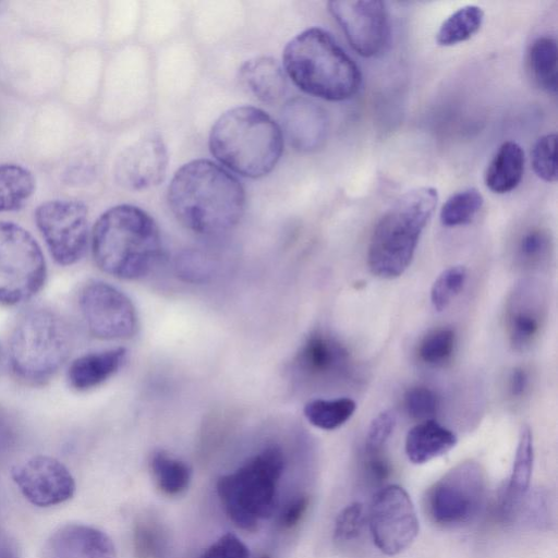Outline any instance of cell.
I'll return each mask as SVG.
<instances>
[{
    "label": "cell",
    "mask_w": 558,
    "mask_h": 558,
    "mask_svg": "<svg viewBox=\"0 0 558 558\" xmlns=\"http://www.w3.org/2000/svg\"><path fill=\"white\" fill-rule=\"evenodd\" d=\"M44 558H117V553L113 542L101 530L82 523H66L47 538Z\"/></svg>",
    "instance_id": "d6986e66"
},
{
    "label": "cell",
    "mask_w": 558,
    "mask_h": 558,
    "mask_svg": "<svg viewBox=\"0 0 558 558\" xmlns=\"http://www.w3.org/2000/svg\"><path fill=\"white\" fill-rule=\"evenodd\" d=\"M486 488L483 466L474 460L462 461L427 489L424 498L426 514L441 527L464 526L480 514Z\"/></svg>",
    "instance_id": "ba28073f"
},
{
    "label": "cell",
    "mask_w": 558,
    "mask_h": 558,
    "mask_svg": "<svg viewBox=\"0 0 558 558\" xmlns=\"http://www.w3.org/2000/svg\"><path fill=\"white\" fill-rule=\"evenodd\" d=\"M0 558H20L14 538L0 526Z\"/></svg>",
    "instance_id": "b9f144b4"
},
{
    "label": "cell",
    "mask_w": 558,
    "mask_h": 558,
    "mask_svg": "<svg viewBox=\"0 0 558 558\" xmlns=\"http://www.w3.org/2000/svg\"><path fill=\"white\" fill-rule=\"evenodd\" d=\"M11 476L24 498L37 507H51L71 499L75 481L58 459L37 454L16 464Z\"/></svg>",
    "instance_id": "5bb4252c"
},
{
    "label": "cell",
    "mask_w": 558,
    "mask_h": 558,
    "mask_svg": "<svg viewBox=\"0 0 558 558\" xmlns=\"http://www.w3.org/2000/svg\"><path fill=\"white\" fill-rule=\"evenodd\" d=\"M548 253L549 236L544 230H527L519 240L517 254L520 263L524 266H541Z\"/></svg>",
    "instance_id": "e575fe53"
},
{
    "label": "cell",
    "mask_w": 558,
    "mask_h": 558,
    "mask_svg": "<svg viewBox=\"0 0 558 558\" xmlns=\"http://www.w3.org/2000/svg\"><path fill=\"white\" fill-rule=\"evenodd\" d=\"M33 173L15 163L0 165V213L23 208L35 192Z\"/></svg>",
    "instance_id": "d4e9b609"
},
{
    "label": "cell",
    "mask_w": 558,
    "mask_h": 558,
    "mask_svg": "<svg viewBox=\"0 0 558 558\" xmlns=\"http://www.w3.org/2000/svg\"><path fill=\"white\" fill-rule=\"evenodd\" d=\"M282 65L302 92L325 100L349 99L362 83L355 62L328 32L319 27L301 32L286 45Z\"/></svg>",
    "instance_id": "277c9868"
},
{
    "label": "cell",
    "mask_w": 558,
    "mask_h": 558,
    "mask_svg": "<svg viewBox=\"0 0 558 558\" xmlns=\"http://www.w3.org/2000/svg\"><path fill=\"white\" fill-rule=\"evenodd\" d=\"M47 276L43 251L23 227L0 221V304L13 306L34 298Z\"/></svg>",
    "instance_id": "9c48e42d"
},
{
    "label": "cell",
    "mask_w": 558,
    "mask_h": 558,
    "mask_svg": "<svg viewBox=\"0 0 558 558\" xmlns=\"http://www.w3.org/2000/svg\"><path fill=\"white\" fill-rule=\"evenodd\" d=\"M524 160V151L518 143H502L486 169V186L497 194L514 190L522 180Z\"/></svg>",
    "instance_id": "603a6c76"
},
{
    "label": "cell",
    "mask_w": 558,
    "mask_h": 558,
    "mask_svg": "<svg viewBox=\"0 0 558 558\" xmlns=\"http://www.w3.org/2000/svg\"><path fill=\"white\" fill-rule=\"evenodd\" d=\"M355 410L356 403L351 398L314 399L305 404L303 413L313 426L333 430L345 424Z\"/></svg>",
    "instance_id": "83f0119b"
},
{
    "label": "cell",
    "mask_w": 558,
    "mask_h": 558,
    "mask_svg": "<svg viewBox=\"0 0 558 558\" xmlns=\"http://www.w3.org/2000/svg\"><path fill=\"white\" fill-rule=\"evenodd\" d=\"M367 525L374 545L387 556L404 551L418 534V520L414 505L399 485H386L374 495Z\"/></svg>",
    "instance_id": "8fae6325"
},
{
    "label": "cell",
    "mask_w": 558,
    "mask_h": 558,
    "mask_svg": "<svg viewBox=\"0 0 558 558\" xmlns=\"http://www.w3.org/2000/svg\"><path fill=\"white\" fill-rule=\"evenodd\" d=\"M1 356H2V354H1V349H0V364H1Z\"/></svg>",
    "instance_id": "ee69618b"
},
{
    "label": "cell",
    "mask_w": 558,
    "mask_h": 558,
    "mask_svg": "<svg viewBox=\"0 0 558 558\" xmlns=\"http://www.w3.org/2000/svg\"><path fill=\"white\" fill-rule=\"evenodd\" d=\"M167 199L180 223L205 235L234 228L246 203L238 178L208 159H195L179 168L168 186Z\"/></svg>",
    "instance_id": "6da1fadb"
},
{
    "label": "cell",
    "mask_w": 558,
    "mask_h": 558,
    "mask_svg": "<svg viewBox=\"0 0 558 558\" xmlns=\"http://www.w3.org/2000/svg\"><path fill=\"white\" fill-rule=\"evenodd\" d=\"M529 385V375L522 367H514L508 378V391L511 397L520 398Z\"/></svg>",
    "instance_id": "60d3db41"
},
{
    "label": "cell",
    "mask_w": 558,
    "mask_h": 558,
    "mask_svg": "<svg viewBox=\"0 0 558 558\" xmlns=\"http://www.w3.org/2000/svg\"><path fill=\"white\" fill-rule=\"evenodd\" d=\"M483 203V195L476 189L459 191L444 203L440 210V221L446 227L468 225L481 210Z\"/></svg>",
    "instance_id": "f546056e"
},
{
    "label": "cell",
    "mask_w": 558,
    "mask_h": 558,
    "mask_svg": "<svg viewBox=\"0 0 558 558\" xmlns=\"http://www.w3.org/2000/svg\"><path fill=\"white\" fill-rule=\"evenodd\" d=\"M367 524V512L361 502H352L343 508L337 515L333 529V538L339 544L357 541Z\"/></svg>",
    "instance_id": "d6a6232c"
},
{
    "label": "cell",
    "mask_w": 558,
    "mask_h": 558,
    "mask_svg": "<svg viewBox=\"0 0 558 558\" xmlns=\"http://www.w3.org/2000/svg\"><path fill=\"white\" fill-rule=\"evenodd\" d=\"M533 436L527 425L521 427L509 482L502 496V509L512 512L525 496L533 470Z\"/></svg>",
    "instance_id": "cb8c5ba5"
},
{
    "label": "cell",
    "mask_w": 558,
    "mask_h": 558,
    "mask_svg": "<svg viewBox=\"0 0 558 558\" xmlns=\"http://www.w3.org/2000/svg\"><path fill=\"white\" fill-rule=\"evenodd\" d=\"M150 469L159 489L170 496L185 490L192 476V471L184 461L163 451L153 454Z\"/></svg>",
    "instance_id": "f1b7e54d"
},
{
    "label": "cell",
    "mask_w": 558,
    "mask_h": 558,
    "mask_svg": "<svg viewBox=\"0 0 558 558\" xmlns=\"http://www.w3.org/2000/svg\"><path fill=\"white\" fill-rule=\"evenodd\" d=\"M35 223L50 256L60 266H71L88 245V209L75 199H52L37 206Z\"/></svg>",
    "instance_id": "30bf717a"
},
{
    "label": "cell",
    "mask_w": 558,
    "mask_h": 558,
    "mask_svg": "<svg viewBox=\"0 0 558 558\" xmlns=\"http://www.w3.org/2000/svg\"><path fill=\"white\" fill-rule=\"evenodd\" d=\"M308 504L310 498L306 495H300L291 500L280 517V525L283 529L294 527L306 512Z\"/></svg>",
    "instance_id": "ab89813d"
},
{
    "label": "cell",
    "mask_w": 558,
    "mask_h": 558,
    "mask_svg": "<svg viewBox=\"0 0 558 558\" xmlns=\"http://www.w3.org/2000/svg\"><path fill=\"white\" fill-rule=\"evenodd\" d=\"M454 348V330L449 327H442L429 331L422 339L417 354L423 363L430 366H439L451 359Z\"/></svg>",
    "instance_id": "4dcf8cb0"
},
{
    "label": "cell",
    "mask_w": 558,
    "mask_h": 558,
    "mask_svg": "<svg viewBox=\"0 0 558 558\" xmlns=\"http://www.w3.org/2000/svg\"><path fill=\"white\" fill-rule=\"evenodd\" d=\"M556 142L555 133L543 135L536 141L531 153L534 172L546 182L557 180Z\"/></svg>",
    "instance_id": "836d02e7"
},
{
    "label": "cell",
    "mask_w": 558,
    "mask_h": 558,
    "mask_svg": "<svg viewBox=\"0 0 558 558\" xmlns=\"http://www.w3.org/2000/svg\"><path fill=\"white\" fill-rule=\"evenodd\" d=\"M437 201L436 189L421 186L399 196L383 214L367 251V264L373 275L393 279L408 269Z\"/></svg>",
    "instance_id": "5b68a950"
},
{
    "label": "cell",
    "mask_w": 558,
    "mask_h": 558,
    "mask_svg": "<svg viewBox=\"0 0 558 558\" xmlns=\"http://www.w3.org/2000/svg\"><path fill=\"white\" fill-rule=\"evenodd\" d=\"M126 357L128 350L123 347L82 354L69 365V386L76 391L96 388L119 372Z\"/></svg>",
    "instance_id": "ffe728a7"
},
{
    "label": "cell",
    "mask_w": 558,
    "mask_h": 558,
    "mask_svg": "<svg viewBox=\"0 0 558 558\" xmlns=\"http://www.w3.org/2000/svg\"><path fill=\"white\" fill-rule=\"evenodd\" d=\"M178 275L190 282H205L213 272L211 262L198 252H185L175 262Z\"/></svg>",
    "instance_id": "8d00e7d4"
},
{
    "label": "cell",
    "mask_w": 558,
    "mask_h": 558,
    "mask_svg": "<svg viewBox=\"0 0 558 558\" xmlns=\"http://www.w3.org/2000/svg\"><path fill=\"white\" fill-rule=\"evenodd\" d=\"M283 468L281 449L269 446L218 480L217 494L236 526L253 532L258 527V520L272 514Z\"/></svg>",
    "instance_id": "52a82bcc"
},
{
    "label": "cell",
    "mask_w": 558,
    "mask_h": 558,
    "mask_svg": "<svg viewBox=\"0 0 558 558\" xmlns=\"http://www.w3.org/2000/svg\"><path fill=\"white\" fill-rule=\"evenodd\" d=\"M283 140L296 151L314 153L323 148L329 133L324 108L305 97L289 99L281 110Z\"/></svg>",
    "instance_id": "e0dca14e"
},
{
    "label": "cell",
    "mask_w": 558,
    "mask_h": 558,
    "mask_svg": "<svg viewBox=\"0 0 558 558\" xmlns=\"http://www.w3.org/2000/svg\"><path fill=\"white\" fill-rule=\"evenodd\" d=\"M78 305L88 331L101 340L132 338L137 330L136 310L122 291L92 280L81 290Z\"/></svg>",
    "instance_id": "7c38bea8"
},
{
    "label": "cell",
    "mask_w": 558,
    "mask_h": 558,
    "mask_svg": "<svg viewBox=\"0 0 558 558\" xmlns=\"http://www.w3.org/2000/svg\"><path fill=\"white\" fill-rule=\"evenodd\" d=\"M162 253L159 228L144 209L121 204L102 213L92 231V254L104 272L123 280L147 276Z\"/></svg>",
    "instance_id": "7a4b0ae2"
},
{
    "label": "cell",
    "mask_w": 558,
    "mask_h": 558,
    "mask_svg": "<svg viewBox=\"0 0 558 558\" xmlns=\"http://www.w3.org/2000/svg\"><path fill=\"white\" fill-rule=\"evenodd\" d=\"M468 278V269L463 265H454L444 269L430 288V302L437 312L448 307L462 291Z\"/></svg>",
    "instance_id": "1f68e13d"
},
{
    "label": "cell",
    "mask_w": 558,
    "mask_h": 558,
    "mask_svg": "<svg viewBox=\"0 0 558 558\" xmlns=\"http://www.w3.org/2000/svg\"><path fill=\"white\" fill-rule=\"evenodd\" d=\"M72 336L66 322L54 311L36 306L16 320L8 344L14 376L29 386L48 383L68 361Z\"/></svg>",
    "instance_id": "8992f818"
},
{
    "label": "cell",
    "mask_w": 558,
    "mask_h": 558,
    "mask_svg": "<svg viewBox=\"0 0 558 558\" xmlns=\"http://www.w3.org/2000/svg\"><path fill=\"white\" fill-rule=\"evenodd\" d=\"M238 78L248 95L265 104L277 102L287 90L283 68L271 57L245 61L239 69Z\"/></svg>",
    "instance_id": "44dd1931"
},
{
    "label": "cell",
    "mask_w": 558,
    "mask_h": 558,
    "mask_svg": "<svg viewBox=\"0 0 558 558\" xmlns=\"http://www.w3.org/2000/svg\"><path fill=\"white\" fill-rule=\"evenodd\" d=\"M328 10L359 54L372 58L386 50L390 24L383 1H329Z\"/></svg>",
    "instance_id": "4fadbf2b"
},
{
    "label": "cell",
    "mask_w": 558,
    "mask_h": 558,
    "mask_svg": "<svg viewBox=\"0 0 558 558\" xmlns=\"http://www.w3.org/2000/svg\"><path fill=\"white\" fill-rule=\"evenodd\" d=\"M483 22L484 11L480 7L464 5L442 22L436 34V41L444 47L463 43L480 31Z\"/></svg>",
    "instance_id": "4316f807"
},
{
    "label": "cell",
    "mask_w": 558,
    "mask_h": 558,
    "mask_svg": "<svg viewBox=\"0 0 558 558\" xmlns=\"http://www.w3.org/2000/svg\"><path fill=\"white\" fill-rule=\"evenodd\" d=\"M302 377L315 381L340 379L349 374L351 356L335 337L316 331L306 338L294 359Z\"/></svg>",
    "instance_id": "ac0fdd59"
},
{
    "label": "cell",
    "mask_w": 558,
    "mask_h": 558,
    "mask_svg": "<svg viewBox=\"0 0 558 558\" xmlns=\"http://www.w3.org/2000/svg\"><path fill=\"white\" fill-rule=\"evenodd\" d=\"M260 558H270V557H269V556H267V555H264V556H262Z\"/></svg>",
    "instance_id": "7bdbcfd3"
},
{
    "label": "cell",
    "mask_w": 558,
    "mask_h": 558,
    "mask_svg": "<svg viewBox=\"0 0 558 558\" xmlns=\"http://www.w3.org/2000/svg\"><path fill=\"white\" fill-rule=\"evenodd\" d=\"M247 546L232 533L220 536L202 555L201 558H248Z\"/></svg>",
    "instance_id": "f35d334b"
},
{
    "label": "cell",
    "mask_w": 558,
    "mask_h": 558,
    "mask_svg": "<svg viewBox=\"0 0 558 558\" xmlns=\"http://www.w3.org/2000/svg\"><path fill=\"white\" fill-rule=\"evenodd\" d=\"M211 155L236 174L258 179L269 174L283 151V135L264 110L241 106L219 116L209 133Z\"/></svg>",
    "instance_id": "3957f363"
},
{
    "label": "cell",
    "mask_w": 558,
    "mask_h": 558,
    "mask_svg": "<svg viewBox=\"0 0 558 558\" xmlns=\"http://www.w3.org/2000/svg\"><path fill=\"white\" fill-rule=\"evenodd\" d=\"M546 317V300L541 284L532 279L518 283L506 306V329L511 347L529 350L541 335Z\"/></svg>",
    "instance_id": "2e32d148"
},
{
    "label": "cell",
    "mask_w": 558,
    "mask_h": 558,
    "mask_svg": "<svg viewBox=\"0 0 558 558\" xmlns=\"http://www.w3.org/2000/svg\"><path fill=\"white\" fill-rule=\"evenodd\" d=\"M403 403L408 414L421 421L433 420L439 407L437 395L426 386L409 388L404 393Z\"/></svg>",
    "instance_id": "d590c367"
},
{
    "label": "cell",
    "mask_w": 558,
    "mask_h": 558,
    "mask_svg": "<svg viewBox=\"0 0 558 558\" xmlns=\"http://www.w3.org/2000/svg\"><path fill=\"white\" fill-rule=\"evenodd\" d=\"M168 167V151L161 136L149 133L128 146L114 163V178L130 191H142L163 181Z\"/></svg>",
    "instance_id": "9a60e30c"
},
{
    "label": "cell",
    "mask_w": 558,
    "mask_h": 558,
    "mask_svg": "<svg viewBox=\"0 0 558 558\" xmlns=\"http://www.w3.org/2000/svg\"><path fill=\"white\" fill-rule=\"evenodd\" d=\"M397 423V415L392 410H385L378 413L371 422L366 439V452H380L392 434Z\"/></svg>",
    "instance_id": "74e56055"
},
{
    "label": "cell",
    "mask_w": 558,
    "mask_h": 558,
    "mask_svg": "<svg viewBox=\"0 0 558 558\" xmlns=\"http://www.w3.org/2000/svg\"><path fill=\"white\" fill-rule=\"evenodd\" d=\"M557 41L550 36L533 40L527 51V69L533 82L547 93L557 90Z\"/></svg>",
    "instance_id": "484cf974"
},
{
    "label": "cell",
    "mask_w": 558,
    "mask_h": 558,
    "mask_svg": "<svg viewBox=\"0 0 558 558\" xmlns=\"http://www.w3.org/2000/svg\"><path fill=\"white\" fill-rule=\"evenodd\" d=\"M458 442L457 435L435 420L414 425L407 434L404 450L414 464H423L449 452Z\"/></svg>",
    "instance_id": "7402d4cb"
}]
</instances>
